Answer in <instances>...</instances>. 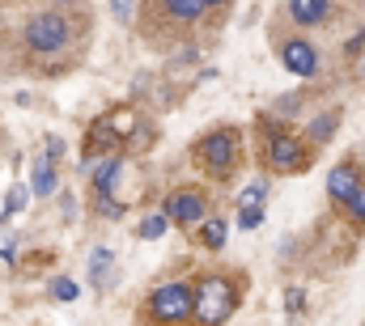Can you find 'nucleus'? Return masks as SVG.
I'll use <instances>...</instances> for the list:
<instances>
[{
	"label": "nucleus",
	"instance_id": "9d476101",
	"mask_svg": "<svg viewBox=\"0 0 365 326\" xmlns=\"http://www.w3.org/2000/svg\"><path fill=\"white\" fill-rule=\"evenodd\" d=\"M119 174H123V162H119V157H106V162L93 165V191H98V199H110Z\"/></svg>",
	"mask_w": 365,
	"mask_h": 326
},
{
	"label": "nucleus",
	"instance_id": "a211bd4d",
	"mask_svg": "<svg viewBox=\"0 0 365 326\" xmlns=\"http://www.w3.org/2000/svg\"><path fill=\"white\" fill-rule=\"evenodd\" d=\"M26 199H30V191H26V186H13V191L4 195V216H17V212L26 208Z\"/></svg>",
	"mask_w": 365,
	"mask_h": 326
},
{
	"label": "nucleus",
	"instance_id": "6ab92c4d",
	"mask_svg": "<svg viewBox=\"0 0 365 326\" xmlns=\"http://www.w3.org/2000/svg\"><path fill=\"white\" fill-rule=\"evenodd\" d=\"M204 246H212V250L225 246V225H221V221H208V225H204Z\"/></svg>",
	"mask_w": 365,
	"mask_h": 326
},
{
	"label": "nucleus",
	"instance_id": "aec40b11",
	"mask_svg": "<svg viewBox=\"0 0 365 326\" xmlns=\"http://www.w3.org/2000/svg\"><path fill=\"white\" fill-rule=\"evenodd\" d=\"M264 195H268V182H264V178H255V182L242 191V204H264Z\"/></svg>",
	"mask_w": 365,
	"mask_h": 326
},
{
	"label": "nucleus",
	"instance_id": "1a4fd4ad",
	"mask_svg": "<svg viewBox=\"0 0 365 326\" xmlns=\"http://www.w3.org/2000/svg\"><path fill=\"white\" fill-rule=\"evenodd\" d=\"M331 13V0H289V17L297 26H319Z\"/></svg>",
	"mask_w": 365,
	"mask_h": 326
},
{
	"label": "nucleus",
	"instance_id": "b1692460",
	"mask_svg": "<svg viewBox=\"0 0 365 326\" xmlns=\"http://www.w3.org/2000/svg\"><path fill=\"white\" fill-rule=\"evenodd\" d=\"M361 77H365V60H361Z\"/></svg>",
	"mask_w": 365,
	"mask_h": 326
},
{
	"label": "nucleus",
	"instance_id": "f3484780",
	"mask_svg": "<svg viewBox=\"0 0 365 326\" xmlns=\"http://www.w3.org/2000/svg\"><path fill=\"white\" fill-rule=\"evenodd\" d=\"M238 225H242V229H259V225H264V204H242Z\"/></svg>",
	"mask_w": 365,
	"mask_h": 326
},
{
	"label": "nucleus",
	"instance_id": "412c9836",
	"mask_svg": "<svg viewBox=\"0 0 365 326\" xmlns=\"http://www.w3.org/2000/svg\"><path fill=\"white\" fill-rule=\"evenodd\" d=\"M110 13H115L119 21H128V17H132V0H110Z\"/></svg>",
	"mask_w": 365,
	"mask_h": 326
},
{
	"label": "nucleus",
	"instance_id": "4468645a",
	"mask_svg": "<svg viewBox=\"0 0 365 326\" xmlns=\"http://www.w3.org/2000/svg\"><path fill=\"white\" fill-rule=\"evenodd\" d=\"M336 127H340V110H327V115H319V119L310 123V140H314V144H327V140L336 136Z\"/></svg>",
	"mask_w": 365,
	"mask_h": 326
},
{
	"label": "nucleus",
	"instance_id": "2eb2a0df",
	"mask_svg": "<svg viewBox=\"0 0 365 326\" xmlns=\"http://www.w3.org/2000/svg\"><path fill=\"white\" fill-rule=\"evenodd\" d=\"M166 225H170V216H166V212H153V216H145V221H140V238H145V242H153V238H162V233H166Z\"/></svg>",
	"mask_w": 365,
	"mask_h": 326
},
{
	"label": "nucleus",
	"instance_id": "20e7f679",
	"mask_svg": "<svg viewBox=\"0 0 365 326\" xmlns=\"http://www.w3.org/2000/svg\"><path fill=\"white\" fill-rule=\"evenodd\" d=\"M191 157H195L200 169H208V174H217V178H230V174H234V162H238V144H234L230 132H208V136L195 144Z\"/></svg>",
	"mask_w": 365,
	"mask_h": 326
},
{
	"label": "nucleus",
	"instance_id": "4be33fe9",
	"mask_svg": "<svg viewBox=\"0 0 365 326\" xmlns=\"http://www.w3.org/2000/svg\"><path fill=\"white\" fill-rule=\"evenodd\" d=\"M284 305H289V314H302V288H289V301Z\"/></svg>",
	"mask_w": 365,
	"mask_h": 326
},
{
	"label": "nucleus",
	"instance_id": "f257e3e1",
	"mask_svg": "<svg viewBox=\"0 0 365 326\" xmlns=\"http://www.w3.org/2000/svg\"><path fill=\"white\" fill-rule=\"evenodd\" d=\"M21 38H26V47H30L34 56H56V51H64V47H68L73 26H68V17H64V13H34V17L26 21Z\"/></svg>",
	"mask_w": 365,
	"mask_h": 326
},
{
	"label": "nucleus",
	"instance_id": "39448f33",
	"mask_svg": "<svg viewBox=\"0 0 365 326\" xmlns=\"http://www.w3.org/2000/svg\"><path fill=\"white\" fill-rule=\"evenodd\" d=\"M361 191H365L361 186V165H353V162L331 165V174H327V195H331L340 208H349Z\"/></svg>",
	"mask_w": 365,
	"mask_h": 326
},
{
	"label": "nucleus",
	"instance_id": "9b49d317",
	"mask_svg": "<svg viewBox=\"0 0 365 326\" xmlns=\"http://www.w3.org/2000/svg\"><path fill=\"white\" fill-rule=\"evenodd\" d=\"M110 263H115V254L106 250V246H98L90 254V284L93 288H106V275H110Z\"/></svg>",
	"mask_w": 365,
	"mask_h": 326
},
{
	"label": "nucleus",
	"instance_id": "0eeeda50",
	"mask_svg": "<svg viewBox=\"0 0 365 326\" xmlns=\"http://www.w3.org/2000/svg\"><path fill=\"white\" fill-rule=\"evenodd\" d=\"M280 64L293 73V77H314L319 73V51L306 43V38H289L280 47Z\"/></svg>",
	"mask_w": 365,
	"mask_h": 326
},
{
	"label": "nucleus",
	"instance_id": "f03ea898",
	"mask_svg": "<svg viewBox=\"0 0 365 326\" xmlns=\"http://www.w3.org/2000/svg\"><path fill=\"white\" fill-rule=\"evenodd\" d=\"M230 314H234V288H230V280H221V275L200 280V288H195V322L221 326Z\"/></svg>",
	"mask_w": 365,
	"mask_h": 326
},
{
	"label": "nucleus",
	"instance_id": "ddd939ff",
	"mask_svg": "<svg viewBox=\"0 0 365 326\" xmlns=\"http://www.w3.org/2000/svg\"><path fill=\"white\" fill-rule=\"evenodd\" d=\"M162 9H166L175 21H195L208 4H204V0H162Z\"/></svg>",
	"mask_w": 365,
	"mask_h": 326
},
{
	"label": "nucleus",
	"instance_id": "423d86ee",
	"mask_svg": "<svg viewBox=\"0 0 365 326\" xmlns=\"http://www.w3.org/2000/svg\"><path fill=\"white\" fill-rule=\"evenodd\" d=\"M268 165L272 169H302L306 165V149H302V140L293 136V132H272V140H268Z\"/></svg>",
	"mask_w": 365,
	"mask_h": 326
},
{
	"label": "nucleus",
	"instance_id": "7ed1b4c3",
	"mask_svg": "<svg viewBox=\"0 0 365 326\" xmlns=\"http://www.w3.org/2000/svg\"><path fill=\"white\" fill-rule=\"evenodd\" d=\"M149 318L162 322V326L195 318V288H191V284H162V288L149 297Z\"/></svg>",
	"mask_w": 365,
	"mask_h": 326
},
{
	"label": "nucleus",
	"instance_id": "dca6fc26",
	"mask_svg": "<svg viewBox=\"0 0 365 326\" xmlns=\"http://www.w3.org/2000/svg\"><path fill=\"white\" fill-rule=\"evenodd\" d=\"M47 293H51L56 301H77V284H73L68 275H56V280L47 284Z\"/></svg>",
	"mask_w": 365,
	"mask_h": 326
},
{
	"label": "nucleus",
	"instance_id": "5701e85b",
	"mask_svg": "<svg viewBox=\"0 0 365 326\" xmlns=\"http://www.w3.org/2000/svg\"><path fill=\"white\" fill-rule=\"evenodd\" d=\"M204 4H221V0H204Z\"/></svg>",
	"mask_w": 365,
	"mask_h": 326
},
{
	"label": "nucleus",
	"instance_id": "f8f14e48",
	"mask_svg": "<svg viewBox=\"0 0 365 326\" xmlns=\"http://www.w3.org/2000/svg\"><path fill=\"white\" fill-rule=\"evenodd\" d=\"M30 191H34V195H43V199H47V195L56 191V165L47 162V157H43V162L34 165V178H30Z\"/></svg>",
	"mask_w": 365,
	"mask_h": 326
},
{
	"label": "nucleus",
	"instance_id": "6e6552de",
	"mask_svg": "<svg viewBox=\"0 0 365 326\" xmlns=\"http://www.w3.org/2000/svg\"><path fill=\"white\" fill-rule=\"evenodd\" d=\"M162 212H166L175 225H200V221H204V195H200V191H175Z\"/></svg>",
	"mask_w": 365,
	"mask_h": 326
}]
</instances>
